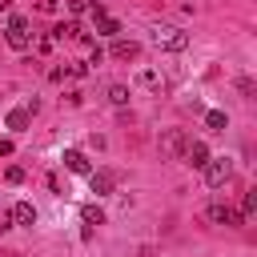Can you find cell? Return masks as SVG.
Listing matches in <instances>:
<instances>
[{"label": "cell", "instance_id": "1", "mask_svg": "<svg viewBox=\"0 0 257 257\" xmlns=\"http://www.w3.org/2000/svg\"><path fill=\"white\" fill-rule=\"evenodd\" d=\"M149 44H153L157 52H185V48H189V32H181V28H173V24H153Z\"/></svg>", "mask_w": 257, "mask_h": 257}, {"label": "cell", "instance_id": "2", "mask_svg": "<svg viewBox=\"0 0 257 257\" xmlns=\"http://www.w3.org/2000/svg\"><path fill=\"white\" fill-rule=\"evenodd\" d=\"M4 40H8L16 52H24V48L32 44V36H28V20H24V16H8V32H4Z\"/></svg>", "mask_w": 257, "mask_h": 257}, {"label": "cell", "instance_id": "3", "mask_svg": "<svg viewBox=\"0 0 257 257\" xmlns=\"http://www.w3.org/2000/svg\"><path fill=\"white\" fill-rule=\"evenodd\" d=\"M201 173H205V181H209L213 189H221V185L229 181V173H233V165H229V157H209V165H205Z\"/></svg>", "mask_w": 257, "mask_h": 257}, {"label": "cell", "instance_id": "4", "mask_svg": "<svg viewBox=\"0 0 257 257\" xmlns=\"http://www.w3.org/2000/svg\"><path fill=\"white\" fill-rule=\"evenodd\" d=\"M185 165L189 169H205L209 165V145L205 141H189L185 145Z\"/></svg>", "mask_w": 257, "mask_h": 257}, {"label": "cell", "instance_id": "5", "mask_svg": "<svg viewBox=\"0 0 257 257\" xmlns=\"http://www.w3.org/2000/svg\"><path fill=\"white\" fill-rule=\"evenodd\" d=\"M8 221H12V225H28V229H32V225H36V205H32V201H16V205H12V213H8Z\"/></svg>", "mask_w": 257, "mask_h": 257}, {"label": "cell", "instance_id": "6", "mask_svg": "<svg viewBox=\"0 0 257 257\" xmlns=\"http://www.w3.org/2000/svg\"><path fill=\"white\" fill-rule=\"evenodd\" d=\"M209 221H213V225H241L245 217H241L237 209H229V205L217 201V205H209Z\"/></svg>", "mask_w": 257, "mask_h": 257}, {"label": "cell", "instance_id": "7", "mask_svg": "<svg viewBox=\"0 0 257 257\" xmlns=\"http://www.w3.org/2000/svg\"><path fill=\"white\" fill-rule=\"evenodd\" d=\"M64 169H68V173H84V177L92 173V169H88V157H84L80 149H64Z\"/></svg>", "mask_w": 257, "mask_h": 257}, {"label": "cell", "instance_id": "8", "mask_svg": "<svg viewBox=\"0 0 257 257\" xmlns=\"http://www.w3.org/2000/svg\"><path fill=\"white\" fill-rule=\"evenodd\" d=\"M88 185H92V193H96V197H108V193H112V185H116V177L100 169V173H88Z\"/></svg>", "mask_w": 257, "mask_h": 257}, {"label": "cell", "instance_id": "9", "mask_svg": "<svg viewBox=\"0 0 257 257\" xmlns=\"http://www.w3.org/2000/svg\"><path fill=\"white\" fill-rule=\"evenodd\" d=\"M137 52H141L137 40H116V44H112V56H116V60H133Z\"/></svg>", "mask_w": 257, "mask_h": 257}, {"label": "cell", "instance_id": "10", "mask_svg": "<svg viewBox=\"0 0 257 257\" xmlns=\"http://www.w3.org/2000/svg\"><path fill=\"white\" fill-rule=\"evenodd\" d=\"M116 32H120V20H112L108 12L96 16V36H116Z\"/></svg>", "mask_w": 257, "mask_h": 257}, {"label": "cell", "instance_id": "11", "mask_svg": "<svg viewBox=\"0 0 257 257\" xmlns=\"http://www.w3.org/2000/svg\"><path fill=\"white\" fill-rule=\"evenodd\" d=\"M205 124H209L213 133H225V128H229V116H225L221 108H209V112H205Z\"/></svg>", "mask_w": 257, "mask_h": 257}, {"label": "cell", "instance_id": "12", "mask_svg": "<svg viewBox=\"0 0 257 257\" xmlns=\"http://www.w3.org/2000/svg\"><path fill=\"white\" fill-rule=\"evenodd\" d=\"M8 128H12V133H24V128H28V108H12V112H8Z\"/></svg>", "mask_w": 257, "mask_h": 257}, {"label": "cell", "instance_id": "13", "mask_svg": "<svg viewBox=\"0 0 257 257\" xmlns=\"http://www.w3.org/2000/svg\"><path fill=\"white\" fill-rule=\"evenodd\" d=\"M80 217H84V225H104V209L100 205H84Z\"/></svg>", "mask_w": 257, "mask_h": 257}, {"label": "cell", "instance_id": "14", "mask_svg": "<svg viewBox=\"0 0 257 257\" xmlns=\"http://www.w3.org/2000/svg\"><path fill=\"white\" fill-rule=\"evenodd\" d=\"M108 100L112 104H128V88L124 84H108Z\"/></svg>", "mask_w": 257, "mask_h": 257}, {"label": "cell", "instance_id": "15", "mask_svg": "<svg viewBox=\"0 0 257 257\" xmlns=\"http://www.w3.org/2000/svg\"><path fill=\"white\" fill-rule=\"evenodd\" d=\"M181 149H185L181 133H169V137H165V153H181Z\"/></svg>", "mask_w": 257, "mask_h": 257}, {"label": "cell", "instance_id": "16", "mask_svg": "<svg viewBox=\"0 0 257 257\" xmlns=\"http://www.w3.org/2000/svg\"><path fill=\"white\" fill-rule=\"evenodd\" d=\"M257 209V193H245V205H241V217H249Z\"/></svg>", "mask_w": 257, "mask_h": 257}, {"label": "cell", "instance_id": "17", "mask_svg": "<svg viewBox=\"0 0 257 257\" xmlns=\"http://www.w3.org/2000/svg\"><path fill=\"white\" fill-rule=\"evenodd\" d=\"M141 84H149V88H157V84H161V76H157V72H141Z\"/></svg>", "mask_w": 257, "mask_h": 257}, {"label": "cell", "instance_id": "18", "mask_svg": "<svg viewBox=\"0 0 257 257\" xmlns=\"http://www.w3.org/2000/svg\"><path fill=\"white\" fill-rule=\"evenodd\" d=\"M68 12H76V16L88 12V0H68Z\"/></svg>", "mask_w": 257, "mask_h": 257}, {"label": "cell", "instance_id": "19", "mask_svg": "<svg viewBox=\"0 0 257 257\" xmlns=\"http://www.w3.org/2000/svg\"><path fill=\"white\" fill-rule=\"evenodd\" d=\"M237 88H241L245 96H253V80H249V76H241V80H237Z\"/></svg>", "mask_w": 257, "mask_h": 257}, {"label": "cell", "instance_id": "20", "mask_svg": "<svg viewBox=\"0 0 257 257\" xmlns=\"http://www.w3.org/2000/svg\"><path fill=\"white\" fill-rule=\"evenodd\" d=\"M8 181H12V185H16V181H24V169H20V165H12V169H8Z\"/></svg>", "mask_w": 257, "mask_h": 257}, {"label": "cell", "instance_id": "21", "mask_svg": "<svg viewBox=\"0 0 257 257\" xmlns=\"http://www.w3.org/2000/svg\"><path fill=\"white\" fill-rule=\"evenodd\" d=\"M0 157H12V141H0Z\"/></svg>", "mask_w": 257, "mask_h": 257}, {"label": "cell", "instance_id": "22", "mask_svg": "<svg viewBox=\"0 0 257 257\" xmlns=\"http://www.w3.org/2000/svg\"><path fill=\"white\" fill-rule=\"evenodd\" d=\"M4 8H8V0H0V12H4Z\"/></svg>", "mask_w": 257, "mask_h": 257}]
</instances>
